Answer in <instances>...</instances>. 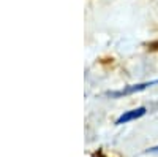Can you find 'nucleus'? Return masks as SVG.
I'll return each instance as SVG.
<instances>
[{
    "label": "nucleus",
    "instance_id": "f257e3e1",
    "mask_svg": "<svg viewBox=\"0 0 158 157\" xmlns=\"http://www.w3.org/2000/svg\"><path fill=\"white\" fill-rule=\"evenodd\" d=\"M158 84V80H153V81H149V83H141V84H133V86H127L120 90H114V92H109L108 95L112 97V98H118L122 95H130V94H135V92H141V90H146L147 87H152Z\"/></svg>",
    "mask_w": 158,
    "mask_h": 157
},
{
    "label": "nucleus",
    "instance_id": "f03ea898",
    "mask_svg": "<svg viewBox=\"0 0 158 157\" xmlns=\"http://www.w3.org/2000/svg\"><path fill=\"white\" fill-rule=\"evenodd\" d=\"M147 113V110L141 107V108H136V110H131V111H125L123 114L118 116V119L115 121L117 125H120V124H127L130 121H135V119H139V117H142L144 114Z\"/></svg>",
    "mask_w": 158,
    "mask_h": 157
},
{
    "label": "nucleus",
    "instance_id": "7ed1b4c3",
    "mask_svg": "<svg viewBox=\"0 0 158 157\" xmlns=\"http://www.w3.org/2000/svg\"><path fill=\"white\" fill-rule=\"evenodd\" d=\"M147 152H158V146H155V148H152V149H149Z\"/></svg>",
    "mask_w": 158,
    "mask_h": 157
}]
</instances>
